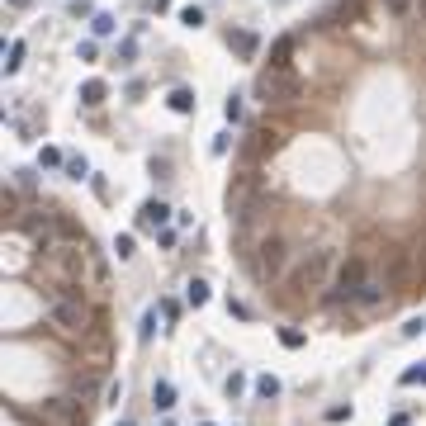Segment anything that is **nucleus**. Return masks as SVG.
Listing matches in <instances>:
<instances>
[{
  "instance_id": "1",
  "label": "nucleus",
  "mask_w": 426,
  "mask_h": 426,
  "mask_svg": "<svg viewBox=\"0 0 426 426\" xmlns=\"http://www.w3.org/2000/svg\"><path fill=\"white\" fill-rule=\"evenodd\" d=\"M48 318H53L57 332H67V336H80L85 327H90V303H85V289L80 284H57V293L48 298Z\"/></svg>"
},
{
  "instance_id": "2",
  "label": "nucleus",
  "mask_w": 426,
  "mask_h": 426,
  "mask_svg": "<svg viewBox=\"0 0 426 426\" xmlns=\"http://www.w3.org/2000/svg\"><path fill=\"white\" fill-rule=\"evenodd\" d=\"M370 256L365 251H350L346 261L336 266V275H332V289H327V303L332 308H350L355 298H360V289H365V280H370Z\"/></svg>"
},
{
  "instance_id": "3",
  "label": "nucleus",
  "mask_w": 426,
  "mask_h": 426,
  "mask_svg": "<svg viewBox=\"0 0 426 426\" xmlns=\"http://www.w3.org/2000/svg\"><path fill=\"white\" fill-rule=\"evenodd\" d=\"M284 266H289V241L280 237V232H266L251 246V256H246V270H251L256 284H275L284 275Z\"/></svg>"
},
{
  "instance_id": "4",
  "label": "nucleus",
  "mask_w": 426,
  "mask_h": 426,
  "mask_svg": "<svg viewBox=\"0 0 426 426\" xmlns=\"http://www.w3.org/2000/svg\"><path fill=\"white\" fill-rule=\"evenodd\" d=\"M327 280H332V251H327V246H322V251H308V261L289 275V298H313L318 289H332Z\"/></svg>"
},
{
  "instance_id": "5",
  "label": "nucleus",
  "mask_w": 426,
  "mask_h": 426,
  "mask_svg": "<svg viewBox=\"0 0 426 426\" xmlns=\"http://www.w3.org/2000/svg\"><path fill=\"white\" fill-rule=\"evenodd\" d=\"M298 90H303V80L293 76L289 67H266V71L256 76V100H261V105H293Z\"/></svg>"
},
{
  "instance_id": "6",
  "label": "nucleus",
  "mask_w": 426,
  "mask_h": 426,
  "mask_svg": "<svg viewBox=\"0 0 426 426\" xmlns=\"http://www.w3.org/2000/svg\"><path fill=\"white\" fill-rule=\"evenodd\" d=\"M389 289H393V284L384 280V270L370 275V280H365V289H360V298L350 303V313H374V308H384V303H389Z\"/></svg>"
},
{
  "instance_id": "7",
  "label": "nucleus",
  "mask_w": 426,
  "mask_h": 426,
  "mask_svg": "<svg viewBox=\"0 0 426 426\" xmlns=\"http://www.w3.org/2000/svg\"><path fill=\"white\" fill-rule=\"evenodd\" d=\"M228 48H232L241 62H256V53H261V38H256L251 28H228Z\"/></svg>"
},
{
  "instance_id": "8",
  "label": "nucleus",
  "mask_w": 426,
  "mask_h": 426,
  "mask_svg": "<svg viewBox=\"0 0 426 426\" xmlns=\"http://www.w3.org/2000/svg\"><path fill=\"white\" fill-rule=\"evenodd\" d=\"M166 218H171V209H166L161 199H147V204L137 209V228H147V232H157V228H166Z\"/></svg>"
},
{
  "instance_id": "9",
  "label": "nucleus",
  "mask_w": 426,
  "mask_h": 426,
  "mask_svg": "<svg viewBox=\"0 0 426 426\" xmlns=\"http://www.w3.org/2000/svg\"><path fill=\"white\" fill-rule=\"evenodd\" d=\"M105 95H109V85L100 76H90L85 85H80V105H85V109H100V105H105Z\"/></svg>"
},
{
  "instance_id": "10",
  "label": "nucleus",
  "mask_w": 426,
  "mask_h": 426,
  "mask_svg": "<svg viewBox=\"0 0 426 426\" xmlns=\"http://www.w3.org/2000/svg\"><path fill=\"white\" fill-rule=\"evenodd\" d=\"M152 407H157V412H171V407H176V384H171V379H157V384H152Z\"/></svg>"
},
{
  "instance_id": "11",
  "label": "nucleus",
  "mask_w": 426,
  "mask_h": 426,
  "mask_svg": "<svg viewBox=\"0 0 426 426\" xmlns=\"http://www.w3.org/2000/svg\"><path fill=\"white\" fill-rule=\"evenodd\" d=\"M166 105L176 109V114H194V105H199V100H194V90H189V85H176V90L166 95Z\"/></svg>"
},
{
  "instance_id": "12",
  "label": "nucleus",
  "mask_w": 426,
  "mask_h": 426,
  "mask_svg": "<svg viewBox=\"0 0 426 426\" xmlns=\"http://www.w3.org/2000/svg\"><path fill=\"white\" fill-rule=\"evenodd\" d=\"M293 57V33H284V38H275V48H270V67H289Z\"/></svg>"
},
{
  "instance_id": "13",
  "label": "nucleus",
  "mask_w": 426,
  "mask_h": 426,
  "mask_svg": "<svg viewBox=\"0 0 426 426\" xmlns=\"http://www.w3.org/2000/svg\"><path fill=\"white\" fill-rule=\"evenodd\" d=\"M24 67V38H10V48H5V76H15Z\"/></svg>"
},
{
  "instance_id": "14",
  "label": "nucleus",
  "mask_w": 426,
  "mask_h": 426,
  "mask_svg": "<svg viewBox=\"0 0 426 426\" xmlns=\"http://www.w3.org/2000/svg\"><path fill=\"white\" fill-rule=\"evenodd\" d=\"M185 298H189V308H204V303H209V284H204V280H189Z\"/></svg>"
},
{
  "instance_id": "15",
  "label": "nucleus",
  "mask_w": 426,
  "mask_h": 426,
  "mask_svg": "<svg viewBox=\"0 0 426 426\" xmlns=\"http://www.w3.org/2000/svg\"><path fill=\"white\" fill-rule=\"evenodd\" d=\"M90 28H95V38H109V33H114V15H105V10H100V15H90Z\"/></svg>"
},
{
  "instance_id": "16",
  "label": "nucleus",
  "mask_w": 426,
  "mask_h": 426,
  "mask_svg": "<svg viewBox=\"0 0 426 426\" xmlns=\"http://www.w3.org/2000/svg\"><path fill=\"white\" fill-rule=\"evenodd\" d=\"M223 119H228V123H241V119H246V105H241V95H228V105H223Z\"/></svg>"
},
{
  "instance_id": "17",
  "label": "nucleus",
  "mask_w": 426,
  "mask_h": 426,
  "mask_svg": "<svg viewBox=\"0 0 426 426\" xmlns=\"http://www.w3.org/2000/svg\"><path fill=\"white\" fill-rule=\"evenodd\" d=\"M256 398H280V379H275V374H261V379H256Z\"/></svg>"
},
{
  "instance_id": "18",
  "label": "nucleus",
  "mask_w": 426,
  "mask_h": 426,
  "mask_svg": "<svg viewBox=\"0 0 426 426\" xmlns=\"http://www.w3.org/2000/svg\"><path fill=\"white\" fill-rule=\"evenodd\" d=\"M67 176H71V180H85V176H90V161L85 157H67Z\"/></svg>"
},
{
  "instance_id": "19",
  "label": "nucleus",
  "mask_w": 426,
  "mask_h": 426,
  "mask_svg": "<svg viewBox=\"0 0 426 426\" xmlns=\"http://www.w3.org/2000/svg\"><path fill=\"white\" fill-rule=\"evenodd\" d=\"M417 384H426V360L412 365V370H402V389H417Z\"/></svg>"
},
{
  "instance_id": "20",
  "label": "nucleus",
  "mask_w": 426,
  "mask_h": 426,
  "mask_svg": "<svg viewBox=\"0 0 426 426\" xmlns=\"http://www.w3.org/2000/svg\"><path fill=\"white\" fill-rule=\"evenodd\" d=\"M180 24H185V28H199V24H204V10H199V5H185V10H180Z\"/></svg>"
},
{
  "instance_id": "21",
  "label": "nucleus",
  "mask_w": 426,
  "mask_h": 426,
  "mask_svg": "<svg viewBox=\"0 0 426 426\" xmlns=\"http://www.w3.org/2000/svg\"><path fill=\"white\" fill-rule=\"evenodd\" d=\"M114 256H119V261H133V237H128V232L114 237Z\"/></svg>"
},
{
  "instance_id": "22",
  "label": "nucleus",
  "mask_w": 426,
  "mask_h": 426,
  "mask_svg": "<svg viewBox=\"0 0 426 426\" xmlns=\"http://www.w3.org/2000/svg\"><path fill=\"white\" fill-rule=\"evenodd\" d=\"M223 389H228V398H241V393H246V379H241L237 370L228 374V384H223Z\"/></svg>"
},
{
  "instance_id": "23",
  "label": "nucleus",
  "mask_w": 426,
  "mask_h": 426,
  "mask_svg": "<svg viewBox=\"0 0 426 426\" xmlns=\"http://www.w3.org/2000/svg\"><path fill=\"white\" fill-rule=\"evenodd\" d=\"M38 166H67V157H62L57 147H43V152H38Z\"/></svg>"
},
{
  "instance_id": "24",
  "label": "nucleus",
  "mask_w": 426,
  "mask_h": 426,
  "mask_svg": "<svg viewBox=\"0 0 426 426\" xmlns=\"http://www.w3.org/2000/svg\"><path fill=\"white\" fill-rule=\"evenodd\" d=\"M280 341H284L289 350H298V346H303V332H293V327H284V332H280Z\"/></svg>"
},
{
  "instance_id": "25",
  "label": "nucleus",
  "mask_w": 426,
  "mask_h": 426,
  "mask_svg": "<svg viewBox=\"0 0 426 426\" xmlns=\"http://www.w3.org/2000/svg\"><path fill=\"white\" fill-rule=\"evenodd\" d=\"M228 147H232V133H218V137H213V157H228Z\"/></svg>"
},
{
  "instance_id": "26",
  "label": "nucleus",
  "mask_w": 426,
  "mask_h": 426,
  "mask_svg": "<svg viewBox=\"0 0 426 426\" xmlns=\"http://www.w3.org/2000/svg\"><path fill=\"white\" fill-rule=\"evenodd\" d=\"M95 53H100V48H95V38H85V43L76 48V57H80V62H95Z\"/></svg>"
},
{
  "instance_id": "27",
  "label": "nucleus",
  "mask_w": 426,
  "mask_h": 426,
  "mask_svg": "<svg viewBox=\"0 0 426 426\" xmlns=\"http://www.w3.org/2000/svg\"><path fill=\"white\" fill-rule=\"evenodd\" d=\"M422 327H426L422 318H407V322H402V336H417V332H422Z\"/></svg>"
},
{
  "instance_id": "28",
  "label": "nucleus",
  "mask_w": 426,
  "mask_h": 426,
  "mask_svg": "<svg viewBox=\"0 0 426 426\" xmlns=\"http://www.w3.org/2000/svg\"><path fill=\"white\" fill-rule=\"evenodd\" d=\"M152 10H157V15H161V10H171V0H152Z\"/></svg>"
},
{
  "instance_id": "29",
  "label": "nucleus",
  "mask_w": 426,
  "mask_h": 426,
  "mask_svg": "<svg viewBox=\"0 0 426 426\" xmlns=\"http://www.w3.org/2000/svg\"><path fill=\"white\" fill-rule=\"evenodd\" d=\"M10 5H15V10H28V5H33V0H10Z\"/></svg>"
},
{
  "instance_id": "30",
  "label": "nucleus",
  "mask_w": 426,
  "mask_h": 426,
  "mask_svg": "<svg viewBox=\"0 0 426 426\" xmlns=\"http://www.w3.org/2000/svg\"><path fill=\"white\" fill-rule=\"evenodd\" d=\"M119 426H137V422H128V417H123V422H119Z\"/></svg>"
},
{
  "instance_id": "31",
  "label": "nucleus",
  "mask_w": 426,
  "mask_h": 426,
  "mask_svg": "<svg viewBox=\"0 0 426 426\" xmlns=\"http://www.w3.org/2000/svg\"><path fill=\"white\" fill-rule=\"evenodd\" d=\"M199 426H213V422H199Z\"/></svg>"
}]
</instances>
